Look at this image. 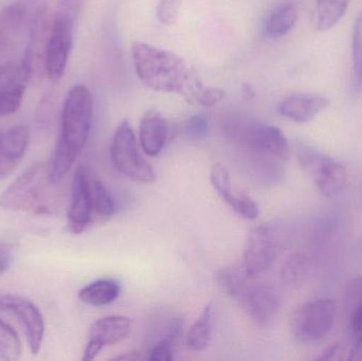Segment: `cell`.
I'll return each mask as SVG.
<instances>
[{"label":"cell","instance_id":"3","mask_svg":"<svg viewBox=\"0 0 362 361\" xmlns=\"http://www.w3.org/2000/svg\"><path fill=\"white\" fill-rule=\"evenodd\" d=\"M54 186L49 176L48 163H35L0 195V208L10 211L50 213V193Z\"/></svg>","mask_w":362,"mask_h":361},{"label":"cell","instance_id":"9","mask_svg":"<svg viewBox=\"0 0 362 361\" xmlns=\"http://www.w3.org/2000/svg\"><path fill=\"white\" fill-rule=\"evenodd\" d=\"M0 312H8L17 317L25 330L30 351L36 355L45 335L44 317L37 307L23 297L0 292Z\"/></svg>","mask_w":362,"mask_h":361},{"label":"cell","instance_id":"1","mask_svg":"<svg viewBox=\"0 0 362 361\" xmlns=\"http://www.w3.org/2000/svg\"><path fill=\"white\" fill-rule=\"evenodd\" d=\"M131 57L136 74L144 86L194 101L202 83L180 55L148 42H135L132 45Z\"/></svg>","mask_w":362,"mask_h":361},{"label":"cell","instance_id":"16","mask_svg":"<svg viewBox=\"0 0 362 361\" xmlns=\"http://www.w3.org/2000/svg\"><path fill=\"white\" fill-rule=\"evenodd\" d=\"M29 138L30 131L25 125L0 134V180L16 169L27 150Z\"/></svg>","mask_w":362,"mask_h":361},{"label":"cell","instance_id":"24","mask_svg":"<svg viewBox=\"0 0 362 361\" xmlns=\"http://www.w3.org/2000/svg\"><path fill=\"white\" fill-rule=\"evenodd\" d=\"M351 0H316L315 21L321 32L329 31L344 18Z\"/></svg>","mask_w":362,"mask_h":361},{"label":"cell","instance_id":"8","mask_svg":"<svg viewBox=\"0 0 362 361\" xmlns=\"http://www.w3.org/2000/svg\"><path fill=\"white\" fill-rule=\"evenodd\" d=\"M279 248L280 243L272 227L253 228L245 244L243 267L247 275L255 278L268 271L278 256Z\"/></svg>","mask_w":362,"mask_h":361},{"label":"cell","instance_id":"40","mask_svg":"<svg viewBox=\"0 0 362 361\" xmlns=\"http://www.w3.org/2000/svg\"><path fill=\"white\" fill-rule=\"evenodd\" d=\"M139 360H141V355H140L139 352H129V353H125L124 355H120L118 356V357H115V360L133 361Z\"/></svg>","mask_w":362,"mask_h":361},{"label":"cell","instance_id":"36","mask_svg":"<svg viewBox=\"0 0 362 361\" xmlns=\"http://www.w3.org/2000/svg\"><path fill=\"white\" fill-rule=\"evenodd\" d=\"M350 315V326L355 338L362 335V299L349 311Z\"/></svg>","mask_w":362,"mask_h":361},{"label":"cell","instance_id":"32","mask_svg":"<svg viewBox=\"0 0 362 361\" xmlns=\"http://www.w3.org/2000/svg\"><path fill=\"white\" fill-rule=\"evenodd\" d=\"M180 0H160L156 8V16L163 25H172L176 23L180 14Z\"/></svg>","mask_w":362,"mask_h":361},{"label":"cell","instance_id":"35","mask_svg":"<svg viewBox=\"0 0 362 361\" xmlns=\"http://www.w3.org/2000/svg\"><path fill=\"white\" fill-rule=\"evenodd\" d=\"M362 299V278L353 279L349 283L346 294V307L352 309Z\"/></svg>","mask_w":362,"mask_h":361},{"label":"cell","instance_id":"26","mask_svg":"<svg viewBox=\"0 0 362 361\" xmlns=\"http://www.w3.org/2000/svg\"><path fill=\"white\" fill-rule=\"evenodd\" d=\"M353 88L362 89V11L358 12L353 25L352 33Z\"/></svg>","mask_w":362,"mask_h":361},{"label":"cell","instance_id":"14","mask_svg":"<svg viewBox=\"0 0 362 361\" xmlns=\"http://www.w3.org/2000/svg\"><path fill=\"white\" fill-rule=\"evenodd\" d=\"M210 182L215 192L238 215L249 220H257L259 214V206L247 195L234 194L229 172L221 163H215L211 169Z\"/></svg>","mask_w":362,"mask_h":361},{"label":"cell","instance_id":"12","mask_svg":"<svg viewBox=\"0 0 362 361\" xmlns=\"http://www.w3.org/2000/svg\"><path fill=\"white\" fill-rule=\"evenodd\" d=\"M238 299L248 317L259 326H272L280 311L278 292L264 284H250Z\"/></svg>","mask_w":362,"mask_h":361},{"label":"cell","instance_id":"38","mask_svg":"<svg viewBox=\"0 0 362 361\" xmlns=\"http://www.w3.org/2000/svg\"><path fill=\"white\" fill-rule=\"evenodd\" d=\"M344 351L339 345H332L329 349L323 352L322 355L319 357V360H344Z\"/></svg>","mask_w":362,"mask_h":361},{"label":"cell","instance_id":"5","mask_svg":"<svg viewBox=\"0 0 362 361\" xmlns=\"http://www.w3.org/2000/svg\"><path fill=\"white\" fill-rule=\"evenodd\" d=\"M110 159L117 171L129 179L141 184H152L156 172L141 156L133 127L129 121L119 123L110 142Z\"/></svg>","mask_w":362,"mask_h":361},{"label":"cell","instance_id":"10","mask_svg":"<svg viewBox=\"0 0 362 361\" xmlns=\"http://www.w3.org/2000/svg\"><path fill=\"white\" fill-rule=\"evenodd\" d=\"M131 331V320L124 316H107L93 322L88 331V343L82 360H95L104 348L127 339Z\"/></svg>","mask_w":362,"mask_h":361},{"label":"cell","instance_id":"29","mask_svg":"<svg viewBox=\"0 0 362 361\" xmlns=\"http://www.w3.org/2000/svg\"><path fill=\"white\" fill-rule=\"evenodd\" d=\"M308 273L306 260L300 254H293L282 268V280L289 286H298L304 281Z\"/></svg>","mask_w":362,"mask_h":361},{"label":"cell","instance_id":"25","mask_svg":"<svg viewBox=\"0 0 362 361\" xmlns=\"http://www.w3.org/2000/svg\"><path fill=\"white\" fill-rule=\"evenodd\" d=\"M251 277L247 275L244 267L226 266L216 271L215 280L219 288L233 298L238 299L250 285Z\"/></svg>","mask_w":362,"mask_h":361},{"label":"cell","instance_id":"33","mask_svg":"<svg viewBox=\"0 0 362 361\" xmlns=\"http://www.w3.org/2000/svg\"><path fill=\"white\" fill-rule=\"evenodd\" d=\"M208 119L202 114H195L185 123V131L187 137L193 140H202L209 135Z\"/></svg>","mask_w":362,"mask_h":361},{"label":"cell","instance_id":"13","mask_svg":"<svg viewBox=\"0 0 362 361\" xmlns=\"http://www.w3.org/2000/svg\"><path fill=\"white\" fill-rule=\"evenodd\" d=\"M31 76L23 61L0 65V117L10 116L19 110Z\"/></svg>","mask_w":362,"mask_h":361},{"label":"cell","instance_id":"6","mask_svg":"<svg viewBox=\"0 0 362 361\" xmlns=\"http://www.w3.org/2000/svg\"><path fill=\"white\" fill-rule=\"evenodd\" d=\"M336 313V303L329 299L305 303L297 309L291 320L293 337L303 343L319 341L331 330Z\"/></svg>","mask_w":362,"mask_h":361},{"label":"cell","instance_id":"19","mask_svg":"<svg viewBox=\"0 0 362 361\" xmlns=\"http://www.w3.org/2000/svg\"><path fill=\"white\" fill-rule=\"evenodd\" d=\"M318 190L327 197H333L344 190L346 182V171L344 165L325 156L322 162L312 174Z\"/></svg>","mask_w":362,"mask_h":361},{"label":"cell","instance_id":"15","mask_svg":"<svg viewBox=\"0 0 362 361\" xmlns=\"http://www.w3.org/2000/svg\"><path fill=\"white\" fill-rule=\"evenodd\" d=\"M329 105L327 97L312 93H293L279 104V114L297 123L314 120Z\"/></svg>","mask_w":362,"mask_h":361},{"label":"cell","instance_id":"30","mask_svg":"<svg viewBox=\"0 0 362 361\" xmlns=\"http://www.w3.org/2000/svg\"><path fill=\"white\" fill-rule=\"evenodd\" d=\"M177 343L168 337H163L154 343L148 352V360L153 361H171L174 358Z\"/></svg>","mask_w":362,"mask_h":361},{"label":"cell","instance_id":"18","mask_svg":"<svg viewBox=\"0 0 362 361\" xmlns=\"http://www.w3.org/2000/svg\"><path fill=\"white\" fill-rule=\"evenodd\" d=\"M167 120L160 112L148 110L142 117L139 127V142L144 152L151 157H156L163 152L167 143Z\"/></svg>","mask_w":362,"mask_h":361},{"label":"cell","instance_id":"4","mask_svg":"<svg viewBox=\"0 0 362 361\" xmlns=\"http://www.w3.org/2000/svg\"><path fill=\"white\" fill-rule=\"evenodd\" d=\"M225 137L249 154L266 155L281 161L289 158L288 140L279 127L257 121L233 119L223 125Z\"/></svg>","mask_w":362,"mask_h":361},{"label":"cell","instance_id":"23","mask_svg":"<svg viewBox=\"0 0 362 361\" xmlns=\"http://www.w3.org/2000/svg\"><path fill=\"white\" fill-rule=\"evenodd\" d=\"M213 312V304L209 303L189 329L187 336V345L191 351H204L210 345L212 338Z\"/></svg>","mask_w":362,"mask_h":361},{"label":"cell","instance_id":"31","mask_svg":"<svg viewBox=\"0 0 362 361\" xmlns=\"http://www.w3.org/2000/svg\"><path fill=\"white\" fill-rule=\"evenodd\" d=\"M225 97L226 91L221 87L204 86L202 84L196 93L194 101L197 102L204 107H213V106L221 103Z\"/></svg>","mask_w":362,"mask_h":361},{"label":"cell","instance_id":"7","mask_svg":"<svg viewBox=\"0 0 362 361\" xmlns=\"http://www.w3.org/2000/svg\"><path fill=\"white\" fill-rule=\"evenodd\" d=\"M74 23L76 21L57 13L51 23L45 59V72L54 82L61 80L65 74L74 45Z\"/></svg>","mask_w":362,"mask_h":361},{"label":"cell","instance_id":"22","mask_svg":"<svg viewBox=\"0 0 362 361\" xmlns=\"http://www.w3.org/2000/svg\"><path fill=\"white\" fill-rule=\"evenodd\" d=\"M298 18L299 13L295 4L291 2L281 4L272 11L266 21V34L272 40L284 37L295 28Z\"/></svg>","mask_w":362,"mask_h":361},{"label":"cell","instance_id":"27","mask_svg":"<svg viewBox=\"0 0 362 361\" xmlns=\"http://www.w3.org/2000/svg\"><path fill=\"white\" fill-rule=\"evenodd\" d=\"M21 341L16 331L0 319V360L15 361L21 358Z\"/></svg>","mask_w":362,"mask_h":361},{"label":"cell","instance_id":"11","mask_svg":"<svg viewBox=\"0 0 362 361\" xmlns=\"http://www.w3.org/2000/svg\"><path fill=\"white\" fill-rule=\"evenodd\" d=\"M90 177L84 167H78L72 180L71 197L67 214L70 232L81 235L90 224L93 213Z\"/></svg>","mask_w":362,"mask_h":361},{"label":"cell","instance_id":"39","mask_svg":"<svg viewBox=\"0 0 362 361\" xmlns=\"http://www.w3.org/2000/svg\"><path fill=\"white\" fill-rule=\"evenodd\" d=\"M350 361H361L362 360V335L355 338V343L351 350L350 356L348 358Z\"/></svg>","mask_w":362,"mask_h":361},{"label":"cell","instance_id":"21","mask_svg":"<svg viewBox=\"0 0 362 361\" xmlns=\"http://www.w3.org/2000/svg\"><path fill=\"white\" fill-rule=\"evenodd\" d=\"M121 286L118 282L110 279H101L91 282L78 292V299L91 307H105L120 296Z\"/></svg>","mask_w":362,"mask_h":361},{"label":"cell","instance_id":"17","mask_svg":"<svg viewBox=\"0 0 362 361\" xmlns=\"http://www.w3.org/2000/svg\"><path fill=\"white\" fill-rule=\"evenodd\" d=\"M51 23L49 25L46 10L40 8L34 17L30 33V42L23 61L31 74L40 68L45 70V59Z\"/></svg>","mask_w":362,"mask_h":361},{"label":"cell","instance_id":"20","mask_svg":"<svg viewBox=\"0 0 362 361\" xmlns=\"http://www.w3.org/2000/svg\"><path fill=\"white\" fill-rule=\"evenodd\" d=\"M27 6L14 4L2 11L0 14V49L10 48L21 35L27 19Z\"/></svg>","mask_w":362,"mask_h":361},{"label":"cell","instance_id":"28","mask_svg":"<svg viewBox=\"0 0 362 361\" xmlns=\"http://www.w3.org/2000/svg\"><path fill=\"white\" fill-rule=\"evenodd\" d=\"M91 197H93V211L102 218H110L116 212V203L107 189L101 180L90 178Z\"/></svg>","mask_w":362,"mask_h":361},{"label":"cell","instance_id":"37","mask_svg":"<svg viewBox=\"0 0 362 361\" xmlns=\"http://www.w3.org/2000/svg\"><path fill=\"white\" fill-rule=\"evenodd\" d=\"M14 258L12 246L0 243V275L6 273L10 268Z\"/></svg>","mask_w":362,"mask_h":361},{"label":"cell","instance_id":"2","mask_svg":"<svg viewBox=\"0 0 362 361\" xmlns=\"http://www.w3.org/2000/svg\"><path fill=\"white\" fill-rule=\"evenodd\" d=\"M93 117V99L90 90L85 85H74L64 101L57 148L78 158L88 140Z\"/></svg>","mask_w":362,"mask_h":361},{"label":"cell","instance_id":"34","mask_svg":"<svg viewBox=\"0 0 362 361\" xmlns=\"http://www.w3.org/2000/svg\"><path fill=\"white\" fill-rule=\"evenodd\" d=\"M84 1L85 0H59L57 13L76 21Z\"/></svg>","mask_w":362,"mask_h":361}]
</instances>
